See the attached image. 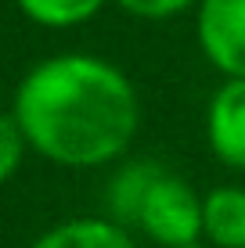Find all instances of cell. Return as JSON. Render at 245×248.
<instances>
[{"label":"cell","mask_w":245,"mask_h":248,"mask_svg":"<svg viewBox=\"0 0 245 248\" xmlns=\"http://www.w3.org/2000/svg\"><path fill=\"white\" fill-rule=\"evenodd\" d=\"M202 237L213 248H245V187L224 184L202 194Z\"/></svg>","instance_id":"obj_5"},{"label":"cell","mask_w":245,"mask_h":248,"mask_svg":"<svg viewBox=\"0 0 245 248\" xmlns=\"http://www.w3.org/2000/svg\"><path fill=\"white\" fill-rule=\"evenodd\" d=\"M126 15L133 18H148V22H163V18H177V15L198 7V0H115Z\"/></svg>","instance_id":"obj_10"},{"label":"cell","mask_w":245,"mask_h":248,"mask_svg":"<svg viewBox=\"0 0 245 248\" xmlns=\"http://www.w3.org/2000/svg\"><path fill=\"white\" fill-rule=\"evenodd\" d=\"M29 151L25 133L11 112H0V184H7L22 169V158Z\"/></svg>","instance_id":"obj_9"},{"label":"cell","mask_w":245,"mask_h":248,"mask_svg":"<svg viewBox=\"0 0 245 248\" xmlns=\"http://www.w3.org/2000/svg\"><path fill=\"white\" fill-rule=\"evenodd\" d=\"M15 4L29 22L44 29H72V25L90 22L108 0H15Z\"/></svg>","instance_id":"obj_8"},{"label":"cell","mask_w":245,"mask_h":248,"mask_svg":"<svg viewBox=\"0 0 245 248\" xmlns=\"http://www.w3.org/2000/svg\"><path fill=\"white\" fill-rule=\"evenodd\" d=\"M195 36L224 79H245V0H198Z\"/></svg>","instance_id":"obj_3"},{"label":"cell","mask_w":245,"mask_h":248,"mask_svg":"<svg viewBox=\"0 0 245 248\" xmlns=\"http://www.w3.org/2000/svg\"><path fill=\"white\" fill-rule=\"evenodd\" d=\"M184 248H202V245H184Z\"/></svg>","instance_id":"obj_11"},{"label":"cell","mask_w":245,"mask_h":248,"mask_svg":"<svg viewBox=\"0 0 245 248\" xmlns=\"http://www.w3.org/2000/svg\"><path fill=\"white\" fill-rule=\"evenodd\" d=\"M159 173H163V166L151 162V158H133V162H126L123 169H115V176L108 180V198H105L108 219L130 230L133 216H137V205H141L145 191L151 187V180H155Z\"/></svg>","instance_id":"obj_7"},{"label":"cell","mask_w":245,"mask_h":248,"mask_svg":"<svg viewBox=\"0 0 245 248\" xmlns=\"http://www.w3.org/2000/svg\"><path fill=\"white\" fill-rule=\"evenodd\" d=\"M206 144L227 169H245V79H224L206 108Z\"/></svg>","instance_id":"obj_4"},{"label":"cell","mask_w":245,"mask_h":248,"mask_svg":"<svg viewBox=\"0 0 245 248\" xmlns=\"http://www.w3.org/2000/svg\"><path fill=\"white\" fill-rule=\"evenodd\" d=\"M133 230H141L159 248L198 245L202 241V194L184 176L163 169L137 205Z\"/></svg>","instance_id":"obj_2"},{"label":"cell","mask_w":245,"mask_h":248,"mask_svg":"<svg viewBox=\"0 0 245 248\" xmlns=\"http://www.w3.org/2000/svg\"><path fill=\"white\" fill-rule=\"evenodd\" d=\"M29 248H137V241L108 216H76L44 230Z\"/></svg>","instance_id":"obj_6"},{"label":"cell","mask_w":245,"mask_h":248,"mask_svg":"<svg viewBox=\"0 0 245 248\" xmlns=\"http://www.w3.org/2000/svg\"><path fill=\"white\" fill-rule=\"evenodd\" d=\"M11 115L40 158L65 169H98L123 158L133 144L141 97L119 65L69 50L22 76Z\"/></svg>","instance_id":"obj_1"}]
</instances>
